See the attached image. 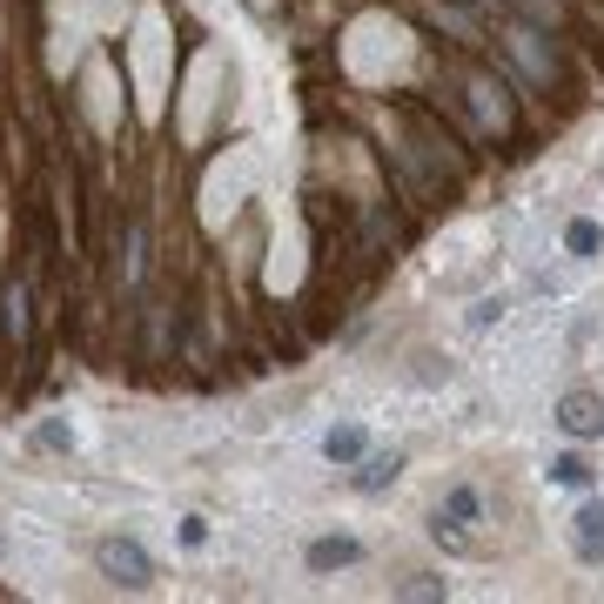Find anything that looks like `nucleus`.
Masks as SVG:
<instances>
[{
	"label": "nucleus",
	"instance_id": "9d476101",
	"mask_svg": "<svg viewBox=\"0 0 604 604\" xmlns=\"http://www.w3.org/2000/svg\"><path fill=\"white\" fill-rule=\"evenodd\" d=\"M551 477H558V484H571V490H584V484H591V477H597V470H591V464H584V457H577V451H564V457H558V464H551Z\"/></svg>",
	"mask_w": 604,
	"mask_h": 604
},
{
	"label": "nucleus",
	"instance_id": "7ed1b4c3",
	"mask_svg": "<svg viewBox=\"0 0 604 604\" xmlns=\"http://www.w3.org/2000/svg\"><path fill=\"white\" fill-rule=\"evenodd\" d=\"M558 430H564V437H577V444L604 437V396H597V390H571V396L558 403Z\"/></svg>",
	"mask_w": 604,
	"mask_h": 604
},
{
	"label": "nucleus",
	"instance_id": "423d86ee",
	"mask_svg": "<svg viewBox=\"0 0 604 604\" xmlns=\"http://www.w3.org/2000/svg\"><path fill=\"white\" fill-rule=\"evenodd\" d=\"M0 322H8V342H14V350H28V342H34V316H28V289H21V283L0 289Z\"/></svg>",
	"mask_w": 604,
	"mask_h": 604
},
{
	"label": "nucleus",
	"instance_id": "f257e3e1",
	"mask_svg": "<svg viewBox=\"0 0 604 604\" xmlns=\"http://www.w3.org/2000/svg\"><path fill=\"white\" fill-rule=\"evenodd\" d=\"M95 571H102L108 584H128V591H148V584H155V558H148L135 538H102V544H95Z\"/></svg>",
	"mask_w": 604,
	"mask_h": 604
},
{
	"label": "nucleus",
	"instance_id": "dca6fc26",
	"mask_svg": "<svg viewBox=\"0 0 604 604\" xmlns=\"http://www.w3.org/2000/svg\"><path fill=\"white\" fill-rule=\"evenodd\" d=\"M182 544H189V551L209 544V524H202V517H182Z\"/></svg>",
	"mask_w": 604,
	"mask_h": 604
},
{
	"label": "nucleus",
	"instance_id": "4468645a",
	"mask_svg": "<svg viewBox=\"0 0 604 604\" xmlns=\"http://www.w3.org/2000/svg\"><path fill=\"white\" fill-rule=\"evenodd\" d=\"M564 242H571V255H597V242H604V235H597V222H571V235H564Z\"/></svg>",
	"mask_w": 604,
	"mask_h": 604
},
{
	"label": "nucleus",
	"instance_id": "0eeeda50",
	"mask_svg": "<svg viewBox=\"0 0 604 604\" xmlns=\"http://www.w3.org/2000/svg\"><path fill=\"white\" fill-rule=\"evenodd\" d=\"M396 477H403V451H383V457H363L357 490H363V497H377V490H390Z\"/></svg>",
	"mask_w": 604,
	"mask_h": 604
},
{
	"label": "nucleus",
	"instance_id": "20e7f679",
	"mask_svg": "<svg viewBox=\"0 0 604 604\" xmlns=\"http://www.w3.org/2000/svg\"><path fill=\"white\" fill-rule=\"evenodd\" d=\"M571 544H577V564H604V504L597 497L571 517Z\"/></svg>",
	"mask_w": 604,
	"mask_h": 604
},
{
	"label": "nucleus",
	"instance_id": "f03ea898",
	"mask_svg": "<svg viewBox=\"0 0 604 604\" xmlns=\"http://www.w3.org/2000/svg\"><path fill=\"white\" fill-rule=\"evenodd\" d=\"M504 47L524 61V74L538 81V88H558V54H551V41H544L538 28H510V34H504Z\"/></svg>",
	"mask_w": 604,
	"mask_h": 604
},
{
	"label": "nucleus",
	"instance_id": "39448f33",
	"mask_svg": "<svg viewBox=\"0 0 604 604\" xmlns=\"http://www.w3.org/2000/svg\"><path fill=\"white\" fill-rule=\"evenodd\" d=\"M303 564H309V571H350V564H363V544H357V538H316V544L303 551Z\"/></svg>",
	"mask_w": 604,
	"mask_h": 604
},
{
	"label": "nucleus",
	"instance_id": "ddd939ff",
	"mask_svg": "<svg viewBox=\"0 0 604 604\" xmlns=\"http://www.w3.org/2000/svg\"><path fill=\"white\" fill-rule=\"evenodd\" d=\"M34 444H41V451H74V430H67V423H41Z\"/></svg>",
	"mask_w": 604,
	"mask_h": 604
},
{
	"label": "nucleus",
	"instance_id": "9b49d317",
	"mask_svg": "<svg viewBox=\"0 0 604 604\" xmlns=\"http://www.w3.org/2000/svg\"><path fill=\"white\" fill-rule=\"evenodd\" d=\"M444 510L457 517V524H477V510H484V504H477V490H470V484H457V490L444 497Z\"/></svg>",
	"mask_w": 604,
	"mask_h": 604
},
{
	"label": "nucleus",
	"instance_id": "f8f14e48",
	"mask_svg": "<svg viewBox=\"0 0 604 604\" xmlns=\"http://www.w3.org/2000/svg\"><path fill=\"white\" fill-rule=\"evenodd\" d=\"M430 21H437V28H451V34H464V41H477V21L470 14H457V8H423Z\"/></svg>",
	"mask_w": 604,
	"mask_h": 604
},
{
	"label": "nucleus",
	"instance_id": "2eb2a0df",
	"mask_svg": "<svg viewBox=\"0 0 604 604\" xmlns=\"http://www.w3.org/2000/svg\"><path fill=\"white\" fill-rule=\"evenodd\" d=\"M396 597H444V577H403Z\"/></svg>",
	"mask_w": 604,
	"mask_h": 604
},
{
	"label": "nucleus",
	"instance_id": "1a4fd4ad",
	"mask_svg": "<svg viewBox=\"0 0 604 604\" xmlns=\"http://www.w3.org/2000/svg\"><path fill=\"white\" fill-rule=\"evenodd\" d=\"M322 457H329V464H363V430H357V423L329 430V437H322Z\"/></svg>",
	"mask_w": 604,
	"mask_h": 604
},
{
	"label": "nucleus",
	"instance_id": "6e6552de",
	"mask_svg": "<svg viewBox=\"0 0 604 604\" xmlns=\"http://www.w3.org/2000/svg\"><path fill=\"white\" fill-rule=\"evenodd\" d=\"M470 102H477V115H484V128H510V108H504V88L497 81H470Z\"/></svg>",
	"mask_w": 604,
	"mask_h": 604
}]
</instances>
